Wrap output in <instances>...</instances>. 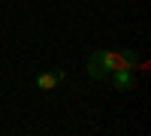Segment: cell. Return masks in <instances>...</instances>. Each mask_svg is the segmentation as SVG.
<instances>
[{"label":"cell","instance_id":"obj_2","mask_svg":"<svg viewBox=\"0 0 151 136\" xmlns=\"http://www.w3.org/2000/svg\"><path fill=\"white\" fill-rule=\"evenodd\" d=\"M64 79H67L64 70H48V73H40V76H36V88L40 91H55Z\"/></svg>","mask_w":151,"mask_h":136},{"label":"cell","instance_id":"obj_1","mask_svg":"<svg viewBox=\"0 0 151 136\" xmlns=\"http://www.w3.org/2000/svg\"><path fill=\"white\" fill-rule=\"evenodd\" d=\"M109 60H106V55H103V48L100 52H94L91 55V60H88V76L91 79H109Z\"/></svg>","mask_w":151,"mask_h":136},{"label":"cell","instance_id":"obj_3","mask_svg":"<svg viewBox=\"0 0 151 136\" xmlns=\"http://www.w3.org/2000/svg\"><path fill=\"white\" fill-rule=\"evenodd\" d=\"M109 76H112V85H115L118 91H127L130 85H133V70H127V67H118V70H112Z\"/></svg>","mask_w":151,"mask_h":136}]
</instances>
